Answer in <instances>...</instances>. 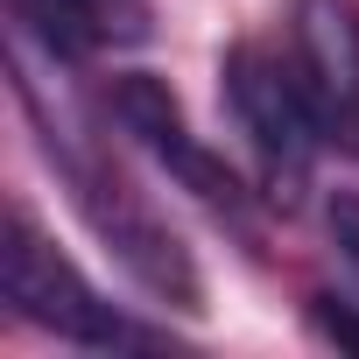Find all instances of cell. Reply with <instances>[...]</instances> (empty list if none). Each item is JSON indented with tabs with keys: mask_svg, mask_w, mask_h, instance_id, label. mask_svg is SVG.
Returning <instances> with one entry per match:
<instances>
[{
	"mask_svg": "<svg viewBox=\"0 0 359 359\" xmlns=\"http://www.w3.org/2000/svg\"><path fill=\"white\" fill-rule=\"evenodd\" d=\"M0 296H8V310L64 345H92V352H120V345H141V331L99 303V289L43 240V226L15 205L8 226H0Z\"/></svg>",
	"mask_w": 359,
	"mask_h": 359,
	"instance_id": "6da1fadb",
	"label": "cell"
},
{
	"mask_svg": "<svg viewBox=\"0 0 359 359\" xmlns=\"http://www.w3.org/2000/svg\"><path fill=\"white\" fill-rule=\"evenodd\" d=\"M219 78H226V106H233V120H240V134H247V148H254V162H261L268 198L296 205V191L310 184L317 141H324V120H317V106H310V92H303V78H296V64H282V57L240 43V50L219 64Z\"/></svg>",
	"mask_w": 359,
	"mask_h": 359,
	"instance_id": "7a4b0ae2",
	"label": "cell"
},
{
	"mask_svg": "<svg viewBox=\"0 0 359 359\" xmlns=\"http://www.w3.org/2000/svg\"><path fill=\"white\" fill-rule=\"evenodd\" d=\"M106 106H113V120H120V134H134L176 184H184L191 198H205L212 212H226V219H240L247 212V191H240V176L191 134V120H184V106H176V92L162 85V78H148V71H127V78H113V92H106Z\"/></svg>",
	"mask_w": 359,
	"mask_h": 359,
	"instance_id": "3957f363",
	"label": "cell"
},
{
	"mask_svg": "<svg viewBox=\"0 0 359 359\" xmlns=\"http://www.w3.org/2000/svg\"><path fill=\"white\" fill-rule=\"evenodd\" d=\"M296 78L324 120V141L359 134V0H296Z\"/></svg>",
	"mask_w": 359,
	"mask_h": 359,
	"instance_id": "277c9868",
	"label": "cell"
},
{
	"mask_svg": "<svg viewBox=\"0 0 359 359\" xmlns=\"http://www.w3.org/2000/svg\"><path fill=\"white\" fill-rule=\"evenodd\" d=\"M324 219H331L338 261H345V268H352V282H359V198H352V191H345V198H331V212H324Z\"/></svg>",
	"mask_w": 359,
	"mask_h": 359,
	"instance_id": "5b68a950",
	"label": "cell"
},
{
	"mask_svg": "<svg viewBox=\"0 0 359 359\" xmlns=\"http://www.w3.org/2000/svg\"><path fill=\"white\" fill-rule=\"evenodd\" d=\"M310 317H317V331H324L331 345H352V352H359V317H352V310H338L331 296H317V303H310Z\"/></svg>",
	"mask_w": 359,
	"mask_h": 359,
	"instance_id": "8992f818",
	"label": "cell"
}]
</instances>
